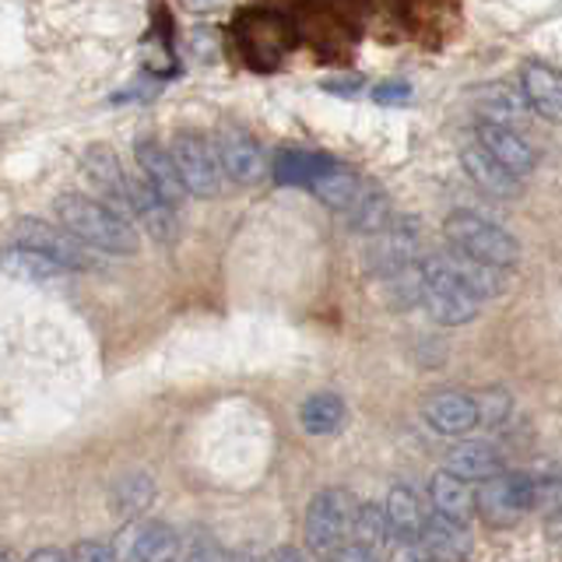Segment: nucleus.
<instances>
[{
  "mask_svg": "<svg viewBox=\"0 0 562 562\" xmlns=\"http://www.w3.org/2000/svg\"><path fill=\"white\" fill-rule=\"evenodd\" d=\"M53 211H57V222L67 233H75L85 246H92L99 254L131 257L140 250V236L134 222L99 198H88V193H60V198L53 201Z\"/></svg>",
  "mask_w": 562,
  "mask_h": 562,
  "instance_id": "nucleus-1",
  "label": "nucleus"
},
{
  "mask_svg": "<svg viewBox=\"0 0 562 562\" xmlns=\"http://www.w3.org/2000/svg\"><path fill=\"white\" fill-rule=\"evenodd\" d=\"M443 236H447L450 250L464 254L479 263H488V268L509 271V268H517V260H520L517 239L509 236L503 225L474 215V211H453V215H447Z\"/></svg>",
  "mask_w": 562,
  "mask_h": 562,
  "instance_id": "nucleus-2",
  "label": "nucleus"
},
{
  "mask_svg": "<svg viewBox=\"0 0 562 562\" xmlns=\"http://www.w3.org/2000/svg\"><path fill=\"white\" fill-rule=\"evenodd\" d=\"M422 310H426L436 324L461 327L479 316L482 299L453 274V268L443 260V254H439V257L422 260Z\"/></svg>",
  "mask_w": 562,
  "mask_h": 562,
  "instance_id": "nucleus-3",
  "label": "nucleus"
},
{
  "mask_svg": "<svg viewBox=\"0 0 562 562\" xmlns=\"http://www.w3.org/2000/svg\"><path fill=\"white\" fill-rule=\"evenodd\" d=\"M359 503L348 488H321L306 506V544L321 555L341 552L356 535Z\"/></svg>",
  "mask_w": 562,
  "mask_h": 562,
  "instance_id": "nucleus-4",
  "label": "nucleus"
},
{
  "mask_svg": "<svg viewBox=\"0 0 562 562\" xmlns=\"http://www.w3.org/2000/svg\"><path fill=\"white\" fill-rule=\"evenodd\" d=\"M236 46L257 70H271L292 46V29L274 11H243L236 18Z\"/></svg>",
  "mask_w": 562,
  "mask_h": 562,
  "instance_id": "nucleus-5",
  "label": "nucleus"
},
{
  "mask_svg": "<svg viewBox=\"0 0 562 562\" xmlns=\"http://www.w3.org/2000/svg\"><path fill=\"white\" fill-rule=\"evenodd\" d=\"M169 151L176 158V169H180V180L190 198H218L225 172L218 162L215 140H207L198 131H180L172 137Z\"/></svg>",
  "mask_w": 562,
  "mask_h": 562,
  "instance_id": "nucleus-6",
  "label": "nucleus"
},
{
  "mask_svg": "<svg viewBox=\"0 0 562 562\" xmlns=\"http://www.w3.org/2000/svg\"><path fill=\"white\" fill-rule=\"evenodd\" d=\"M474 506L488 527H514L524 514L535 509L531 479H527V471H503L474 488Z\"/></svg>",
  "mask_w": 562,
  "mask_h": 562,
  "instance_id": "nucleus-7",
  "label": "nucleus"
},
{
  "mask_svg": "<svg viewBox=\"0 0 562 562\" xmlns=\"http://www.w3.org/2000/svg\"><path fill=\"white\" fill-rule=\"evenodd\" d=\"M14 243H25L32 250L46 254L49 260H57L64 271H92L95 254L92 246H85L75 233H67L64 225H53L43 218H22L14 225Z\"/></svg>",
  "mask_w": 562,
  "mask_h": 562,
  "instance_id": "nucleus-8",
  "label": "nucleus"
},
{
  "mask_svg": "<svg viewBox=\"0 0 562 562\" xmlns=\"http://www.w3.org/2000/svg\"><path fill=\"white\" fill-rule=\"evenodd\" d=\"M418 254H422L418 222L391 218V225L373 236V246H369V268H373L380 278H391L404 268H412V263H418Z\"/></svg>",
  "mask_w": 562,
  "mask_h": 562,
  "instance_id": "nucleus-9",
  "label": "nucleus"
},
{
  "mask_svg": "<svg viewBox=\"0 0 562 562\" xmlns=\"http://www.w3.org/2000/svg\"><path fill=\"white\" fill-rule=\"evenodd\" d=\"M215 151H218V162L222 172L228 176L233 183L243 187H254L268 176V158H263L260 140L243 131V127H222L215 137Z\"/></svg>",
  "mask_w": 562,
  "mask_h": 562,
  "instance_id": "nucleus-10",
  "label": "nucleus"
},
{
  "mask_svg": "<svg viewBox=\"0 0 562 562\" xmlns=\"http://www.w3.org/2000/svg\"><path fill=\"white\" fill-rule=\"evenodd\" d=\"M120 562H176L180 535L162 520H134L113 544Z\"/></svg>",
  "mask_w": 562,
  "mask_h": 562,
  "instance_id": "nucleus-11",
  "label": "nucleus"
},
{
  "mask_svg": "<svg viewBox=\"0 0 562 562\" xmlns=\"http://www.w3.org/2000/svg\"><path fill=\"white\" fill-rule=\"evenodd\" d=\"M134 155H137L140 180H145L172 211L190 198L183 180H180V169H176V158H172V151L166 145H158L155 137H140Z\"/></svg>",
  "mask_w": 562,
  "mask_h": 562,
  "instance_id": "nucleus-12",
  "label": "nucleus"
},
{
  "mask_svg": "<svg viewBox=\"0 0 562 562\" xmlns=\"http://www.w3.org/2000/svg\"><path fill=\"white\" fill-rule=\"evenodd\" d=\"M81 169H85L88 180H92V187L105 198V204H113L120 215H127V198H131L134 176L123 172L120 158L105 145H92L81 155Z\"/></svg>",
  "mask_w": 562,
  "mask_h": 562,
  "instance_id": "nucleus-13",
  "label": "nucleus"
},
{
  "mask_svg": "<svg viewBox=\"0 0 562 562\" xmlns=\"http://www.w3.org/2000/svg\"><path fill=\"white\" fill-rule=\"evenodd\" d=\"M474 140H479V145L492 158H496V162H503L509 172L520 176V180L538 166V151L527 145V140L517 131H509V127H496V123L482 120L479 127H474Z\"/></svg>",
  "mask_w": 562,
  "mask_h": 562,
  "instance_id": "nucleus-14",
  "label": "nucleus"
},
{
  "mask_svg": "<svg viewBox=\"0 0 562 562\" xmlns=\"http://www.w3.org/2000/svg\"><path fill=\"white\" fill-rule=\"evenodd\" d=\"M461 166L468 172V180L482 193H488V198H517L520 193V176H514L503 162H496L479 140L461 151Z\"/></svg>",
  "mask_w": 562,
  "mask_h": 562,
  "instance_id": "nucleus-15",
  "label": "nucleus"
},
{
  "mask_svg": "<svg viewBox=\"0 0 562 562\" xmlns=\"http://www.w3.org/2000/svg\"><path fill=\"white\" fill-rule=\"evenodd\" d=\"M422 549L432 562H468L471 559V531L464 524H453L429 509L426 527H422Z\"/></svg>",
  "mask_w": 562,
  "mask_h": 562,
  "instance_id": "nucleus-16",
  "label": "nucleus"
},
{
  "mask_svg": "<svg viewBox=\"0 0 562 562\" xmlns=\"http://www.w3.org/2000/svg\"><path fill=\"white\" fill-rule=\"evenodd\" d=\"M520 92L541 120L562 123V75L555 67L527 64L520 75Z\"/></svg>",
  "mask_w": 562,
  "mask_h": 562,
  "instance_id": "nucleus-17",
  "label": "nucleus"
},
{
  "mask_svg": "<svg viewBox=\"0 0 562 562\" xmlns=\"http://www.w3.org/2000/svg\"><path fill=\"white\" fill-rule=\"evenodd\" d=\"M429 503L439 517H447L453 524L471 527V520L479 517V506H474V488L471 482L457 479L450 471H436L429 482Z\"/></svg>",
  "mask_w": 562,
  "mask_h": 562,
  "instance_id": "nucleus-18",
  "label": "nucleus"
},
{
  "mask_svg": "<svg viewBox=\"0 0 562 562\" xmlns=\"http://www.w3.org/2000/svg\"><path fill=\"white\" fill-rule=\"evenodd\" d=\"M155 479L148 471H131L123 479L113 482L110 488V509L113 517H120V524H134V520H145L148 509L155 506Z\"/></svg>",
  "mask_w": 562,
  "mask_h": 562,
  "instance_id": "nucleus-19",
  "label": "nucleus"
},
{
  "mask_svg": "<svg viewBox=\"0 0 562 562\" xmlns=\"http://www.w3.org/2000/svg\"><path fill=\"white\" fill-rule=\"evenodd\" d=\"M426 422L443 436H464L479 426V404H474L471 394H432L426 401Z\"/></svg>",
  "mask_w": 562,
  "mask_h": 562,
  "instance_id": "nucleus-20",
  "label": "nucleus"
},
{
  "mask_svg": "<svg viewBox=\"0 0 562 562\" xmlns=\"http://www.w3.org/2000/svg\"><path fill=\"white\" fill-rule=\"evenodd\" d=\"M450 474L464 482H488L503 474V453L496 443H485V439H468V443L453 447L447 453V468Z\"/></svg>",
  "mask_w": 562,
  "mask_h": 562,
  "instance_id": "nucleus-21",
  "label": "nucleus"
},
{
  "mask_svg": "<svg viewBox=\"0 0 562 562\" xmlns=\"http://www.w3.org/2000/svg\"><path fill=\"white\" fill-rule=\"evenodd\" d=\"M0 271L14 281H25V285H49V281L67 274L57 260H49L46 254L32 250L25 243H11L0 250Z\"/></svg>",
  "mask_w": 562,
  "mask_h": 562,
  "instance_id": "nucleus-22",
  "label": "nucleus"
},
{
  "mask_svg": "<svg viewBox=\"0 0 562 562\" xmlns=\"http://www.w3.org/2000/svg\"><path fill=\"white\" fill-rule=\"evenodd\" d=\"M334 166L330 155L310 151V148H281L271 162V176L281 187H313L316 176H324Z\"/></svg>",
  "mask_w": 562,
  "mask_h": 562,
  "instance_id": "nucleus-23",
  "label": "nucleus"
},
{
  "mask_svg": "<svg viewBox=\"0 0 562 562\" xmlns=\"http://www.w3.org/2000/svg\"><path fill=\"white\" fill-rule=\"evenodd\" d=\"M383 509H386V520H391L394 541H418L422 538V527H426L429 509L415 496V488L394 485L391 492H386Z\"/></svg>",
  "mask_w": 562,
  "mask_h": 562,
  "instance_id": "nucleus-24",
  "label": "nucleus"
},
{
  "mask_svg": "<svg viewBox=\"0 0 562 562\" xmlns=\"http://www.w3.org/2000/svg\"><path fill=\"white\" fill-rule=\"evenodd\" d=\"M362 176L356 172V169H348V166H341V162H334L324 176H316L313 180V193L316 198H321L327 207H334V211H345L359 201V193H362Z\"/></svg>",
  "mask_w": 562,
  "mask_h": 562,
  "instance_id": "nucleus-25",
  "label": "nucleus"
},
{
  "mask_svg": "<svg viewBox=\"0 0 562 562\" xmlns=\"http://www.w3.org/2000/svg\"><path fill=\"white\" fill-rule=\"evenodd\" d=\"M479 110H482L485 123H496V127L517 131L531 105H527L524 92H514L509 85H492V88H485V92L479 95Z\"/></svg>",
  "mask_w": 562,
  "mask_h": 562,
  "instance_id": "nucleus-26",
  "label": "nucleus"
},
{
  "mask_svg": "<svg viewBox=\"0 0 562 562\" xmlns=\"http://www.w3.org/2000/svg\"><path fill=\"white\" fill-rule=\"evenodd\" d=\"M345 218H348L351 228H356V233L376 236V233H383L386 225H391L394 215H391V201H386V193L366 183L362 193H359V201L345 211Z\"/></svg>",
  "mask_w": 562,
  "mask_h": 562,
  "instance_id": "nucleus-27",
  "label": "nucleus"
},
{
  "mask_svg": "<svg viewBox=\"0 0 562 562\" xmlns=\"http://www.w3.org/2000/svg\"><path fill=\"white\" fill-rule=\"evenodd\" d=\"M299 422L310 436H334L345 426V401L338 394H310L299 408Z\"/></svg>",
  "mask_w": 562,
  "mask_h": 562,
  "instance_id": "nucleus-28",
  "label": "nucleus"
},
{
  "mask_svg": "<svg viewBox=\"0 0 562 562\" xmlns=\"http://www.w3.org/2000/svg\"><path fill=\"white\" fill-rule=\"evenodd\" d=\"M351 541L366 544L373 552H386L394 549V531H391V520H386V509L380 503H359V514H356V535Z\"/></svg>",
  "mask_w": 562,
  "mask_h": 562,
  "instance_id": "nucleus-29",
  "label": "nucleus"
},
{
  "mask_svg": "<svg viewBox=\"0 0 562 562\" xmlns=\"http://www.w3.org/2000/svg\"><path fill=\"white\" fill-rule=\"evenodd\" d=\"M474 404H479V422L488 429H499L509 418V394L506 391H485L474 394Z\"/></svg>",
  "mask_w": 562,
  "mask_h": 562,
  "instance_id": "nucleus-30",
  "label": "nucleus"
},
{
  "mask_svg": "<svg viewBox=\"0 0 562 562\" xmlns=\"http://www.w3.org/2000/svg\"><path fill=\"white\" fill-rule=\"evenodd\" d=\"M187 562H236L211 535H198L187 552Z\"/></svg>",
  "mask_w": 562,
  "mask_h": 562,
  "instance_id": "nucleus-31",
  "label": "nucleus"
},
{
  "mask_svg": "<svg viewBox=\"0 0 562 562\" xmlns=\"http://www.w3.org/2000/svg\"><path fill=\"white\" fill-rule=\"evenodd\" d=\"M70 562H120L116 559V549L105 541H78L75 549L67 552Z\"/></svg>",
  "mask_w": 562,
  "mask_h": 562,
  "instance_id": "nucleus-32",
  "label": "nucleus"
},
{
  "mask_svg": "<svg viewBox=\"0 0 562 562\" xmlns=\"http://www.w3.org/2000/svg\"><path fill=\"white\" fill-rule=\"evenodd\" d=\"M373 102L380 105H408L412 102V88L404 81H383L373 88Z\"/></svg>",
  "mask_w": 562,
  "mask_h": 562,
  "instance_id": "nucleus-33",
  "label": "nucleus"
},
{
  "mask_svg": "<svg viewBox=\"0 0 562 562\" xmlns=\"http://www.w3.org/2000/svg\"><path fill=\"white\" fill-rule=\"evenodd\" d=\"M330 562H383V555L373 552V549H366V544H359V541H348L341 552L330 555Z\"/></svg>",
  "mask_w": 562,
  "mask_h": 562,
  "instance_id": "nucleus-34",
  "label": "nucleus"
},
{
  "mask_svg": "<svg viewBox=\"0 0 562 562\" xmlns=\"http://www.w3.org/2000/svg\"><path fill=\"white\" fill-rule=\"evenodd\" d=\"M391 562H432V559L422 549V541H394Z\"/></svg>",
  "mask_w": 562,
  "mask_h": 562,
  "instance_id": "nucleus-35",
  "label": "nucleus"
},
{
  "mask_svg": "<svg viewBox=\"0 0 562 562\" xmlns=\"http://www.w3.org/2000/svg\"><path fill=\"white\" fill-rule=\"evenodd\" d=\"M25 562H70V559L60 549H35Z\"/></svg>",
  "mask_w": 562,
  "mask_h": 562,
  "instance_id": "nucleus-36",
  "label": "nucleus"
},
{
  "mask_svg": "<svg viewBox=\"0 0 562 562\" xmlns=\"http://www.w3.org/2000/svg\"><path fill=\"white\" fill-rule=\"evenodd\" d=\"M327 92L334 95H356V88H359V78H348V81H324Z\"/></svg>",
  "mask_w": 562,
  "mask_h": 562,
  "instance_id": "nucleus-37",
  "label": "nucleus"
},
{
  "mask_svg": "<svg viewBox=\"0 0 562 562\" xmlns=\"http://www.w3.org/2000/svg\"><path fill=\"white\" fill-rule=\"evenodd\" d=\"M268 562H310V559L299 552V549H289V544H285V549H278Z\"/></svg>",
  "mask_w": 562,
  "mask_h": 562,
  "instance_id": "nucleus-38",
  "label": "nucleus"
},
{
  "mask_svg": "<svg viewBox=\"0 0 562 562\" xmlns=\"http://www.w3.org/2000/svg\"><path fill=\"white\" fill-rule=\"evenodd\" d=\"M228 0H187L190 11H215V8H225Z\"/></svg>",
  "mask_w": 562,
  "mask_h": 562,
  "instance_id": "nucleus-39",
  "label": "nucleus"
},
{
  "mask_svg": "<svg viewBox=\"0 0 562 562\" xmlns=\"http://www.w3.org/2000/svg\"><path fill=\"white\" fill-rule=\"evenodd\" d=\"M0 562H22V559H18L11 549H4V544H0Z\"/></svg>",
  "mask_w": 562,
  "mask_h": 562,
  "instance_id": "nucleus-40",
  "label": "nucleus"
},
{
  "mask_svg": "<svg viewBox=\"0 0 562 562\" xmlns=\"http://www.w3.org/2000/svg\"><path fill=\"white\" fill-rule=\"evenodd\" d=\"M236 562H260V559H257V555H239Z\"/></svg>",
  "mask_w": 562,
  "mask_h": 562,
  "instance_id": "nucleus-41",
  "label": "nucleus"
},
{
  "mask_svg": "<svg viewBox=\"0 0 562 562\" xmlns=\"http://www.w3.org/2000/svg\"><path fill=\"white\" fill-rule=\"evenodd\" d=\"M327 562H330V559H327Z\"/></svg>",
  "mask_w": 562,
  "mask_h": 562,
  "instance_id": "nucleus-42",
  "label": "nucleus"
}]
</instances>
